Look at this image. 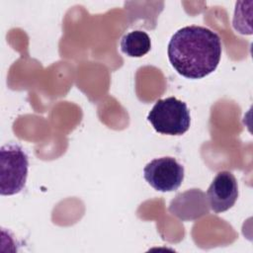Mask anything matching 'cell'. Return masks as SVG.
Masks as SVG:
<instances>
[{
    "label": "cell",
    "instance_id": "3",
    "mask_svg": "<svg viewBox=\"0 0 253 253\" xmlns=\"http://www.w3.org/2000/svg\"><path fill=\"white\" fill-rule=\"evenodd\" d=\"M29 157L17 143H8L0 149V194L12 196L26 185Z\"/></svg>",
    "mask_w": 253,
    "mask_h": 253
},
{
    "label": "cell",
    "instance_id": "1",
    "mask_svg": "<svg viewBox=\"0 0 253 253\" xmlns=\"http://www.w3.org/2000/svg\"><path fill=\"white\" fill-rule=\"evenodd\" d=\"M222 51L218 35L202 26H187L170 39L167 53L175 70L190 79H201L213 72Z\"/></svg>",
    "mask_w": 253,
    "mask_h": 253
},
{
    "label": "cell",
    "instance_id": "7",
    "mask_svg": "<svg viewBox=\"0 0 253 253\" xmlns=\"http://www.w3.org/2000/svg\"><path fill=\"white\" fill-rule=\"evenodd\" d=\"M151 48L149 36L143 31H132L126 34L121 40L122 51L130 57H141Z\"/></svg>",
    "mask_w": 253,
    "mask_h": 253
},
{
    "label": "cell",
    "instance_id": "6",
    "mask_svg": "<svg viewBox=\"0 0 253 253\" xmlns=\"http://www.w3.org/2000/svg\"><path fill=\"white\" fill-rule=\"evenodd\" d=\"M206 198V195L201 190L192 189L177 195L176 198L171 202L169 210L180 219H195L209 213L208 206H193L208 203Z\"/></svg>",
    "mask_w": 253,
    "mask_h": 253
},
{
    "label": "cell",
    "instance_id": "5",
    "mask_svg": "<svg viewBox=\"0 0 253 253\" xmlns=\"http://www.w3.org/2000/svg\"><path fill=\"white\" fill-rule=\"evenodd\" d=\"M238 198L236 178L229 171H220L213 178L207 191L210 208L215 212H223L232 208Z\"/></svg>",
    "mask_w": 253,
    "mask_h": 253
},
{
    "label": "cell",
    "instance_id": "4",
    "mask_svg": "<svg viewBox=\"0 0 253 253\" xmlns=\"http://www.w3.org/2000/svg\"><path fill=\"white\" fill-rule=\"evenodd\" d=\"M184 166L174 157L165 156L155 158L147 163L143 169V177L156 191H176L184 180Z\"/></svg>",
    "mask_w": 253,
    "mask_h": 253
},
{
    "label": "cell",
    "instance_id": "2",
    "mask_svg": "<svg viewBox=\"0 0 253 253\" xmlns=\"http://www.w3.org/2000/svg\"><path fill=\"white\" fill-rule=\"evenodd\" d=\"M147 120L157 132L168 135H181L191 125L187 104L175 97L158 100L148 113Z\"/></svg>",
    "mask_w": 253,
    "mask_h": 253
}]
</instances>
